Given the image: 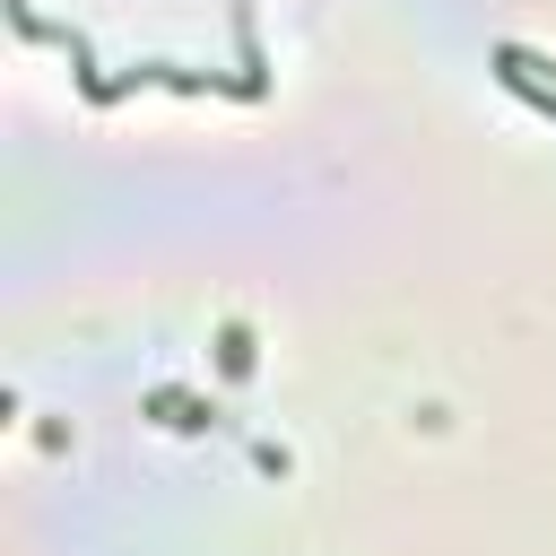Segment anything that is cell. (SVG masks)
Here are the masks:
<instances>
[{
	"mask_svg": "<svg viewBox=\"0 0 556 556\" xmlns=\"http://www.w3.org/2000/svg\"><path fill=\"white\" fill-rule=\"evenodd\" d=\"M495 78H504L513 96H530L539 113H556V78H547V61H539V52H521V43H504V52H495Z\"/></svg>",
	"mask_w": 556,
	"mask_h": 556,
	"instance_id": "obj_1",
	"label": "cell"
}]
</instances>
